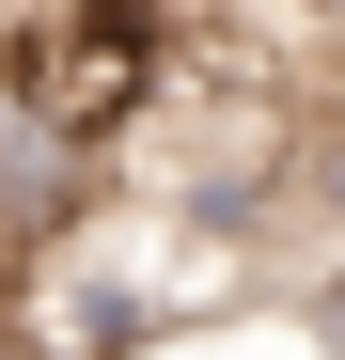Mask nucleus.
Wrapping results in <instances>:
<instances>
[{
	"label": "nucleus",
	"instance_id": "f257e3e1",
	"mask_svg": "<svg viewBox=\"0 0 345 360\" xmlns=\"http://www.w3.org/2000/svg\"><path fill=\"white\" fill-rule=\"evenodd\" d=\"M94 204H110V141H79L63 110H47L16 63H0V251L32 266L47 235H79Z\"/></svg>",
	"mask_w": 345,
	"mask_h": 360
}]
</instances>
